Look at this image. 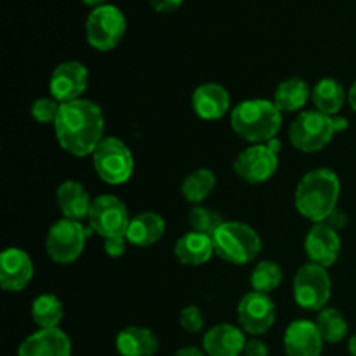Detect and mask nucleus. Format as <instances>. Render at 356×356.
Wrapping results in <instances>:
<instances>
[{
    "label": "nucleus",
    "mask_w": 356,
    "mask_h": 356,
    "mask_svg": "<svg viewBox=\"0 0 356 356\" xmlns=\"http://www.w3.org/2000/svg\"><path fill=\"white\" fill-rule=\"evenodd\" d=\"M56 139L73 156L92 155L104 139V117L99 104L89 99L63 103L54 122Z\"/></svg>",
    "instance_id": "1"
},
{
    "label": "nucleus",
    "mask_w": 356,
    "mask_h": 356,
    "mask_svg": "<svg viewBox=\"0 0 356 356\" xmlns=\"http://www.w3.org/2000/svg\"><path fill=\"white\" fill-rule=\"evenodd\" d=\"M243 356H270V348L261 339H249L243 350Z\"/></svg>",
    "instance_id": "34"
},
{
    "label": "nucleus",
    "mask_w": 356,
    "mask_h": 356,
    "mask_svg": "<svg viewBox=\"0 0 356 356\" xmlns=\"http://www.w3.org/2000/svg\"><path fill=\"white\" fill-rule=\"evenodd\" d=\"M17 356H72V341L59 327L38 329L19 344Z\"/></svg>",
    "instance_id": "17"
},
{
    "label": "nucleus",
    "mask_w": 356,
    "mask_h": 356,
    "mask_svg": "<svg viewBox=\"0 0 356 356\" xmlns=\"http://www.w3.org/2000/svg\"><path fill=\"white\" fill-rule=\"evenodd\" d=\"M33 261L17 247H9L0 256V287L7 292H19L31 282Z\"/></svg>",
    "instance_id": "15"
},
{
    "label": "nucleus",
    "mask_w": 356,
    "mask_h": 356,
    "mask_svg": "<svg viewBox=\"0 0 356 356\" xmlns=\"http://www.w3.org/2000/svg\"><path fill=\"white\" fill-rule=\"evenodd\" d=\"M56 202H58L63 218L72 219V221H82L83 218H87L92 205V200L83 184L73 179L59 184L56 191Z\"/></svg>",
    "instance_id": "20"
},
{
    "label": "nucleus",
    "mask_w": 356,
    "mask_h": 356,
    "mask_svg": "<svg viewBox=\"0 0 356 356\" xmlns=\"http://www.w3.org/2000/svg\"><path fill=\"white\" fill-rule=\"evenodd\" d=\"M332 296V282H330L327 268L306 263L299 268L294 277V299L299 308L306 312H322L327 308Z\"/></svg>",
    "instance_id": "9"
},
{
    "label": "nucleus",
    "mask_w": 356,
    "mask_h": 356,
    "mask_svg": "<svg viewBox=\"0 0 356 356\" xmlns=\"http://www.w3.org/2000/svg\"><path fill=\"white\" fill-rule=\"evenodd\" d=\"M240 329L250 336H263L273 327L277 318V308L270 294L250 291L240 299L236 308Z\"/></svg>",
    "instance_id": "12"
},
{
    "label": "nucleus",
    "mask_w": 356,
    "mask_h": 356,
    "mask_svg": "<svg viewBox=\"0 0 356 356\" xmlns=\"http://www.w3.org/2000/svg\"><path fill=\"white\" fill-rule=\"evenodd\" d=\"M280 141L271 139L266 145H250L235 159L233 169L247 184H263L278 170Z\"/></svg>",
    "instance_id": "8"
},
{
    "label": "nucleus",
    "mask_w": 356,
    "mask_h": 356,
    "mask_svg": "<svg viewBox=\"0 0 356 356\" xmlns=\"http://www.w3.org/2000/svg\"><path fill=\"white\" fill-rule=\"evenodd\" d=\"M232 129L252 145H266L277 138L282 127V111L273 101L247 99L232 110Z\"/></svg>",
    "instance_id": "3"
},
{
    "label": "nucleus",
    "mask_w": 356,
    "mask_h": 356,
    "mask_svg": "<svg viewBox=\"0 0 356 356\" xmlns=\"http://www.w3.org/2000/svg\"><path fill=\"white\" fill-rule=\"evenodd\" d=\"M63 305L54 294H42L31 305V318L40 329H56L63 320Z\"/></svg>",
    "instance_id": "27"
},
{
    "label": "nucleus",
    "mask_w": 356,
    "mask_h": 356,
    "mask_svg": "<svg viewBox=\"0 0 356 356\" xmlns=\"http://www.w3.org/2000/svg\"><path fill=\"white\" fill-rule=\"evenodd\" d=\"M214 254L212 236L202 235L197 232L184 233L174 245V256L184 266H202V264L209 263Z\"/></svg>",
    "instance_id": "21"
},
{
    "label": "nucleus",
    "mask_w": 356,
    "mask_h": 356,
    "mask_svg": "<svg viewBox=\"0 0 356 356\" xmlns=\"http://www.w3.org/2000/svg\"><path fill=\"white\" fill-rule=\"evenodd\" d=\"M216 188V174L212 170L200 167L184 177L181 184V193L190 204L200 205L202 202L207 200Z\"/></svg>",
    "instance_id": "26"
},
{
    "label": "nucleus",
    "mask_w": 356,
    "mask_h": 356,
    "mask_svg": "<svg viewBox=\"0 0 356 356\" xmlns=\"http://www.w3.org/2000/svg\"><path fill=\"white\" fill-rule=\"evenodd\" d=\"M92 229L83 228L80 221L59 219L49 228L45 236V250L47 256L58 264H72L82 256L87 238Z\"/></svg>",
    "instance_id": "7"
},
{
    "label": "nucleus",
    "mask_w": 356,
    "mask_h": 356,
    "mask_svg": "<svg viewBox=\"0 0 356 356\" xmlns=\"http://www.w3.org/2000/svg\"><path fill=\"white\" fill-rule=\"evenodd\" d=\"M322 334L312 320H296L284 334V348L287 356H322Z\"/></svg>",
    "instance_id": "16"
},
{
    "label": "nucleus",
    "mask_w": 356,
    "mask_h": 356,
    "mask_svg": "<svg viewBox=\"0 0 356 356\" xmlns=\"http://www.w3.org/2000/svg\"><path fill=\"white\" fill-rule=\"evenodd\" d=\"M334 117L316 110L301 111L289 129L292 146L302 153H315L325 148L336 134Z\"/></svg>",
    "instance_id": "6"
},
{
    "label": "nucleus",
    "mask_w": 356,
    "mask_h": 356,
    "mask_svg": "<svg viewBox=\"0 0 356 356\" xmlns=\"http://www.w3.org/2000/svg\"><path fill=\"white\" fill-rule=\"evenodd\" d=\"M216 256L236 266L249 264L259 256L261 236L252 226L238 221H225L212 236Z\"/></svg>",
    "instance_id": "4"
},
{
    "label": "nucleus",
    "mask_w": 356,
    "mask_h": 356,
    "mask_svg": "<svg viewBox=\"0 0 356 356\" xmlns=\"http://www.w3.org/2000/svg\"><path fill=\"white\" fill-rule=\"evenodd\" d=\"M125 16L118 7L101 6L92 9L86 23V37L96 51H111L120 44L125 35Z\"/></svg>",
    "instance_id": "10"
},
{
    "label": "nucleus",
    "mask_w": 356,
    "mask_h": 356,
    "mask_svg": "<svg viewBox=\"0 0 356 356\" xmlns=\"http://www.w3.org/2000/svg\"><path fill=\"white\" fill-rule=\"evenodd\" d=\"M115 346L120 356H153L159 351V337L148 327H125L118 332Z\"/></svg>",
    "instance_id": "22"
},
{
    "label": "nucleus",
    "mask_w": 356,
    "mask_h": 356,
    "mask_svg": "<svg viewBox=\"0 0 356 356\" xmlns=\"http://www.w3.org/2000/svg\"><path fill=\"white\" fill-rule=\"evenodd\" d=\"M165 233V221L156 212H141L131 219L125 238L131 245L149 247L159 242Z\"/></svg>",
    "instance_id": "23"
},
{
    "label": "nucleus",
    "mask_w": 356,
    "mask_h": 356,
    "mask_svg": "<svg viewBox=\"0 0 356 356\" xmlns=\"http://www.w3.org/2000/svg\"><path fill=\"white\" fill-rule=\"evenodd\" d=\"M89 83V70L80 61H65L58 65L49 80V92L58 103L80 99Z\"/></svg>",
    "instance_id": "13"
},
{
    "label": "nucleus",
    "mask_w": 356,
    "mask_h": 356,
    "mask_svg": "<svg viewBox=\"0 0 356 356\" xmlns=\"http://www.w3.org/2000/svg\"><path fill=\"white\" fill-rule=\"evenodd\" d=\"M313 103H315L316 111L329 117H336L339 111L343 110L344 103H346L348 96L344 92V87L336 79H327L318 80L312 90Z\"/></svg>",
    "instance_id": "24"
},
{
    "label": "nucleus",
    "mask_w": 356,
    "mask_h": 356,
    "mask_svg": "<svg viewBox=\"0 0 356 356\" xmlns=\"http://www.w3.org/2000/svg\"><path fill=\"white\" fill-rule=\"evenodd\" d=\"M179 325L188 334H198L204 330V315L198 306H186L179 313Z\"/></svg>",
    "instance_id": "32"
},
{
    "label": "nucleus",
    "mask_w": 356,
    "mask_h": 356,
    "mask_svg": "<svg viewBox=\"0 0 356 356\" xmlns=\"http://www.w3.org/2000/svg\"><path fill=\"white\" fill-rule=\"evenodd\" d=\"M348 351H350L351 356H356V334L351 336L350 343H348Z\"/></svg>",
    "instance_id": "40"
},
{
    "label": "nucleus",
    "mask_w": 356,
    "mask_h": 356,
    "mask_svg": "<svg viewBox=\"0 0 356 356\" xmlns=\"http://www.w3.org/2000/svg\"><path fill=\"white\" fill-rule=\"evenodd\" d=\"M191 106L202 120H219L232 108V97L221 83L207 82L193 90Z\"/></svg>",
    "instance_id": "18"
},
{
    "label": "nucleus",
    "mask_w": 356,
    "mask_h": 356,
    "mask_svg": "<svg viewBox=\"0 0 356 356\" xmlns=\"http://www.w3.org/2000/svg\"><path fill=\"white\" fill-rule=\"evenodd\" d=\"M282 280H284V271L278 266V263L270 259L257 263L250 273V287L252 291L263 292V294H271L275 289L280 287Z\"/></svg>",
    "instance_id": "29"
},
{
    "label": "nucleus",
    "mask_w": 356,
    "mask_h": 356,
    "mask_svg": "<svg viewBox=\"0 0 356 356\" xmlns=\"http://www.w3.org/2000/svg\"><path fill=\"white\" fill-rule=\"evenodd\" d=\"M305 252L309 263L329 270L336 264L341 254V238L337 229L327 222H316L312 226L305 240Z\"/></svg>",
    "instance_id": "14"
},
{
    "label": "nucleus",
    "mask_w": 356,
    "mask_h": 356,
    "mask_svg": "<svg viewBox=\"0 0 356 356\" xmlns=\"http://www.w3.org/2000/svg\"><path fill=\"white\" fill-rule=\"evenodd\" d=\"M59 108H61V103H58L54 97H38V99H35V103L31 104V117H33L38 124L54 125L59 113Z\"/></svg>",
    "instance_id": "31"
},
{
    "label": "nucleus",
    "mask_w": 356,
    "mask_h": 356,
    "mask_svg": "<svg viewBox=\"0 0 356 356\" xmlns=\"http://www.w3.org/2000/svg\"><path fill=\"white\" fill-rule=\"evenodd\" d=\"M174 356H207V355H205V351L198 350V348L186 346V348H181V350H177Z\"/></svg>",
    "instance_id": "37"
},
{
    "label": "nucleus",
    "mask_w": 356,
    "mask_h": 356,
    "mask_svg": "<svg viewBox=\"0 0 356 356\" xmlns=\"http://www.w3.org/2000/svg\"><path fill=\"white\" fill-rule=\"evenodd\" d=\"M325 222H327V225H329V226H332L334 229H341V228H344V226H346L348 218L343 214V212L339 211V209H336V211H334L332 214H330V218L327 219Z\"/></svg>",
    "instance_id": "36"
},
{
    "label": "nucleus",
    "mask_w": 356,
    "mask_h": 356,
    "mask_svg": "<svg viewBox=\"0 0 356 356\" xmlns=\"http://www.w3.org/2000/svg\"><path fill=\"white\" fill-rule=\"evenodd\" d=\"M125 243L127 238L125 236H115V238L104 240V252L110 257H120L125 252Z\"/></svg>",
    "instance_id": "33"
},
{
    "label": "nucleus",
    "mask_w": 356,
    "mask_h": 356,
    "mask_svg": "<svg viewBox=\"0 0 356 356\" xmlns=\"http://www.w3.org/2000/svg\"><path fill=\"white\" fill-rule=\"evenodd\" d=\"M82 2L86 3V6L94 7V9H96V7H101V6H106V0H82Z\"/></svg>",
    "instance_id": "39"
},
{
    "label": "nucleus",
    "mask_w": 356,
    "mask_h": 356,
    "mask_svg": "<svg viewBox=\"0 0 356 356\" xmlns=\"http://www.w3.org/2000/svg\"><path fill=\"white\" fill-rule=\"evenodd\" d=\"M87 219L90 229L106 240L125 236L132 218H129L127 207L120 198L115 195H101L92 200Z\"/></svg>",
    "instance_id": "11"
},
{
    "label": "nucleus",
    "mask_w": 356,
    "mask_h": 356,
    "mask_svg": "<svg viewBox=\"0 0 356 356\" xmlns=\"http://www.w3.org/2000/svg\"><path fill=\"white\" fill-rule=\"evenodd\" d=\"M341 181L334 170L325 167L309 170L296 188V209L313 225L325 222L337 209Z\"/></svg>",
    "instance_id": "2"
},
{
    "label": "nucleus",
    "mask_w": 356,
    "mask_h": 356,
    "mask_svg": "<svg viewBox=\"0 0 356 356\" xmlns=\"http://www.w3.org/2000/svg\"><path fill=\"white\" fill-rule=\"evenodd\" d=\"M315 323L325 343L337 344L348 336L346 318L336 308H323L322 312H318V318H316Z\"/></svg>",
    "instance_id": "28"
},
{
    "label": "nucleus",
    "mask_w": 356,
    "mask_h": 356,
    "mask_svg": "<svg viewBox=\"0 0 356 356\" xmlns=\"http://www.w3.org/2000/svg\"><path fill=\"white\" fill-rule=\"evenodd\" d=\"M184 0H149V3H152L153 9L156 10V13H174V10L179 9L181 6H183Z\"/></svg>",
    "instance_id": "35"
},
{
    "label": "nucleus",
    "mask_w": 356,
    "mask_h": 356,
    "mask_svg": "<svg viewBox=\"0 0 356 356\" xmlns=\"http://www.w3.org/2000/svg\"><path fill=\"white\" fill-rule=\"evenodd\" d=\"M188 222L191 226V232L202 233V235L214 236V233L225 225V219L221 214L204 205H195L188 216Z\"/></svg>",
    "instance_id": "30"
},
{
    "label": "nucleus",
    "mask_w": 356,
    "mask_h": 356,
    "mask_svg": "<svg viewBox=\"0 0 356 356\" xmlns=\"http://www.w3.org/2000/svg\"><path fill=\"white\" fill-rule=\"evenodd\" d=\"M309 96V87L299 76H292V79L284 80L280 86L277 87L273 96V103L277 104L278 110L282 113H294L305 108V104L308 103Z\"/></svg>",
    "instance_id": "25"
},
{
    "label": "nucleus",
    "mask_w": 356,
    "mask_h": 356,
    "mask_svg": "<svg viewBox=\"0 0 356 356\" xmlns=\"http://www.w3.org/2000/svg\"><path fill=\"white\" fill-rule=\"evenodd\" d=\"M90 156L97 176L111 186L127 183L134 172V156L131 148L115 136L104 138Z\"/></svg>",
    "instance_id": "5"
},
{
    "label": "nucleus",
    "mask_w": 356,
    "mask_h": 356,
    "mask_svg": "<svg viewBox=\"0 0 356 356\" xmlns=\"http://www.w3.org/2000/svg\"><path fill=\"white\" fill-rule=\"evenodd\" d=\"M348 103H350L351 110L356 113V80L353 82V86L350 87V90H348Z\"/></svg>",
    "instance_id": "38"
},
{
    "label": "nucleus",
    "mask_w": 356,
    "mask_h": 356,
    "mask_svg": "<svg viewBox=\"0 0 356 356\" xmlns=\"http://www.w3.org/2000/svg\"><path fill=\"white\" fill-rule=\"evenodd\" d=\"M245 332L232 323H221L205 332L202 346L207 356H240L245 350Z\"/></svg>",
    "instance_id": "19"
}]
</instances>
